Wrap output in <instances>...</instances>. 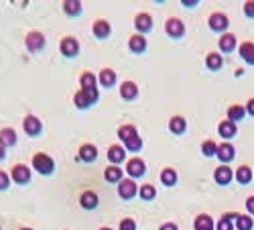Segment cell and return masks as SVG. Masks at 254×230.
Masks as SVG:
<instances>
[{
	"instance_id": "obj_18",
	"label": "cell",
	"mask_w": 254,
	"mask_h": 230,
	"mask_svg": "<svg viewBox=\"0 0 254 230\" xmlns=\"http://www.w3.org/2000/svg\"><path fill=\"white\" fill-rule=\"evenodd\" d=\"M128 47H130L132 53H145V51H146V39H145L143 35H138V33H136V35L130 37Z\"/></svg>"
},
{
	"instance_id": "obj_33",
	"label": "cell",
	"mask_w": 254,
	"mask_h": 230,
	"mask_svg": "<svg viewBox=\"0 0 254 230\" xmlns=\"http://www.w3.org/2000/svg\"><path fill=\"white\" fill-rule=\"evenodd\" d=\"M104 177H106L110 183H120V179H122V169L120 167H108L106 171H104Z\"/></svg>"
},
{
	"instance_id": "obj_14",
	"label": "cell",
	"mask_w": 254,
	"mask_h": 230,
	"mask_svg": "<svg viewBox=\"0 0 254 230\" xmlns=\"http://www.w3.org/2000/svg\"><path fill=\"white\" fill-rule=\"evenodd\" d=\"M232 169L230 167H226V165H222V167H218L216 171H214V179H216V183H220V186H228L230 183V179H232Z\"/></svg>"
},
{
	"instance_id": "obj_6",
	"label": "cell",
	"mask_w": 254,
	"mask_h": 230,
	"mask_svg": "<svg viewBox=\"0 0 254 230\" xmlns=\"http://www.w3.org/2000/svg\"><path fill=\"white\" fill-rule=\"evenodd\" d=\"M136 193H138V188H136V183L132 179H124V181L118 183V195L122 200H130Z\"/></svg>"
},
{
	"instance_id": "obj_38",
	"label": "cell",
	"mask_w": 254,
	"mask_h": 230,
	"mask_svg": "<svg viewBox=\"0 0 254 230\" xmlns=\"http://www.w3.org/2000/svg\"><path fill=\"white\" fill-rule=\"evenodd\" d=\"M138 193H141V198H143V200H153L157 192H155L153 186H148V183H146V186L141 188V192H138Z\"/></svg>"
},
{
	"instance_id": "obj_16",
	"label": "cell",
	"mask_w": 254,
	"mask_h": 230,
	"mask_svg": "<svg viewBox=\"0 0 254 230\" xmlns=\"http://www.w3.org/2000/svg\"><path fill=\"white\" fill-rule=\"evenodd\" d=\"M79 204H82V208H86V210H94L98 206V193L84 192L82 195H79Z\"/></svg>"
},
{
	"instance_id": "obj_36",
	"label": "cell",
	"mask_w": 254,
	"mask_h": 230,
	"mask_svg": "<svg viewBox=\"0 0 254 230\" xmlns=\"http://www.w3.org/2000/svg\"><path fill=\"white\" fill-rule=\"evenodd\" d=\"M252 226H254V222H252L250 216L236 214V228H238V230H250Z\"/></svg>"
},
{
	"instance_id": "obj_11",
	"label": "cell",
	"mask_w": 254,
	"mask_h": 230,
	"mask_svg": "<svg viewBox=\"0 0 254 230\" xmlns=\"http://www.w3.org/2000/svg\"><path fill=\"white\" fill-rule=\"evenodd\" d=\"M13 179L15 183H20V186H25V183L31 181V171L27 165H15L13 167Z\"/></svg>"
},
{
	"instance_id": "obj_46",
	"label": "cell",
	"mask_w": 254,
	"mask_h": 230,
	"mask_svg": "<svg viewBox=\"0 0 254 230\" xmlns=\"http://www.w3.org/2000/svg\"><path fill=\"white\" fill-rule=\"evenodd\" d=\"M6 157V151H4V147H0V161H2Z\"/></svg>"
},
{
	"instance_id": "obj_41",
	"label": "cell",
	"mask_w": 254,
	"mask_h": 230,
	"mask_svg": "<svg viewBox=\"0 0 254 230\" xmlns=\"http://www.w3.org/2000/svg\"><path fill=\"white\" fill-rule=\"evenodd\" d=\"M8 183H10L8 175L4 173V171H0V190H6V188H8Z\"/></svg>"
},
{
	"instance_id": "obj_26",
	"label": "cell",
	"mask_w": 254,
	"mask_h": 230,
	"mask_svg": "<svg viewBox=\"0 0 254 230\" xmlns=\"http://www.w3.org/2000/svg\"><path fill=\"white\" fill-rule=\"evenodd\" d=\"M205 65H207V70H222V65H224V59H222V55L220 53H210L205 57Z\"/></svg>"
},
{
	"instance_id": "obj_43",
	"label": "cell",
	"mask_w": 254,
	"mask_h": 230,
	"mask_svg": "<svg viewBox=\"0 0 254 230\" xmlns=\"http://www.w3.org/2000/svg\"><path fill=\"white\" fill-rule=\"evenodd\" d=\"M159 230H179V228H177V224H173V222H167V224H163V226H161Z\"/></svg>"
},
{
	"instance_id": "obj_4",
	"label": "cell",
	"mask_w": 254,
	"mask_h": 230,
	"mask_svg": "<svg viewBox=\"0 0 254 230\" xmlns=\"http://www.w3.org/2000/svg\"><path fill=\"white\" fill-rule=\"evenodd\" d=\"M134 27L138 31V35H145V33H148L153 29V19L148 13H138L136 19H134Z\"/></svg>"
},
{
	"instance_id": "obj_31",
	"label": "cell",
	"mask_w": 254,
	"mask_h": 230,
	"mask_svg": "<svg viewBox=\"0 0 254 230\" xmlns=\"http://www.w3.org/2000/svg\"><path fill=\"white\" fill-rule=\"evenodd\" d=\"M195 230H214V220L207 214H200L195 218Z\"/></svg>"
},
{
	"instance_id": "obj_42",
	"label": "cell",
	"mask_w": 254,
	"mask_h": 230,
	"mask_svg": "<svg viewBox=\"0 0 254 230\" xmlns=\"http://www.w3.org/2000/svg\"><path fill=\"white\" fill-rule=\"evenodd\" d=\"M246 210H248L250 214H254V195H250V198L246 200Z\"/></svg>"
},
{
	"instance_id": "obj_7",
	"label": "cell",
	"mask_w": 254,
	"mask_h": 230,
	"mask_svg": "<svg viewBox=\"0 0 254 230\" xmlns=\"http://www.w3.org/2000/svg\"><path fill=\"white\" fill-rule=\"evenodd\" d=\"M126 171H128V175L130 177H143L145 175V171H146V165H145V161L143 159H130L128 163H126Z\"/></svg>"
},
{
	"instance_id": "obj_44",
	"label": "cell",
	"mask_w": 254,
	"mask_h": 230,
	"mask_svg": "<svg viewBox=\"0 0 254 230\" xmlns=\"http://www.w3.org/2000/svg\"><path fill=\"white\" fill-rule=\"evenodd\" d=\"M246 112L250 114V116H254V98L248 100V106H246Z\"/></svg>"
},
{
	"instance_id": "obj_24",
	"label": "cell",
	"mask_w": 254,
	"mask_h": 230,
	"mask_svg": "<svg viewBox=\"0 0 254 230\" xmlns=\"http://www.w3.org/2000/svg\"><path fill=\"white\" fill-rule=\"evenodd\" d=\"M98 157V149L94 145H82L79 149V159L86 161V163H91V161H96Z\"/></svg>"
},
{
	"instance_id": "obj_10",
	"label": "cell",
	"mask_w": 254,
	"mask_h": 230,
	"mask_svg": "<svg viewBox=\"0 0 254 230\" xmlns=\"http://www.w3.org/2000/svg\"><path fill=\"white\" fill-rule=\"evenodd\" d=\"M98 100V96H94V94H88V92H84V90H79L77 94L73 96V102H75V106L77 108H90L94 102Z\"/></svg>"
},
{
	"instance_id": "obj_48",
	"label": "cell",
	"mask_w": 254,
	"mask_h": 230,
	"mask_svg": "<svg viewBox=\"0 0 254 230\" xmlns=\"http://www.w3.org/2000/svg\"><path fill=\"white\" fill-rule=\"evenodd\" d=\"M20 230H33V228H20Z\"/></svg>"
},
{
	"instance_id": "obj_17",
	"label": "cell",
	"mask_w": 254,
	"mask_h": 230,
	"mask_svg": "<svg viewBox=\"0 0 254 230\" xmlns=\"http://www.w3.org/2000/svg\"><path fill=\"white\" fill-rule=\"evenodd\" d=\"M238 51H240V57H242V59H244L248 65H254V43H252V41L242 43Z\"/></svg>"
},
{
	"instance_id": "obj_5",
	"label": "cell",
	"mask_w": 254,
	"mask_h": 230,
	"mask_svg": "<svg viewBox=\"0 0 254 230\" xmlns=\"http://www.w3.org/2000/svg\"><path fill=\"white\" fill-rule=\"evenodd\" d=\"M165 31H167L169 37L179 39V37H183V33H185V25H183L179 19H169L165 22Z\"/></svg>"
},
{
	"instance_id": "obj_8",
	"label": "cell",
	"mask_w": 254,
	"mask_h": 230,
	"mask_svg": "<svg viewBox=\"0 0 254 230\" xmlns=\"http://www.w3.org/2000/svg\"><path fill=\"white\" fill-rule=\"evenodd\" d=\"M210 29L212 31H216V33H222V31H226L228 29V25H230V20H228V17L226 15H222V13H214V15H210Z\"/></svg>"
},
{
	"instance_id": "obj_1",
	"label": "cell",
	"mask_w": 254,
	"mask_h": 230,
	"mask_svg": "<svg viewBox=\"0 0 254 230\" xmlns=\"http://www.w3.org/2000/svg\"><path fill=\"white\" fill-rule=\"evenodd\" d=\"M118 136L124 141L126 151H132V153H136V151H141V149H143L141 134L136 133V129H134L132 124H124V126H120V129H118Z\"/></svg>"
},
{
	"instance_id": "obj_47",
	"label": "cell",
	"mask_w": 254,
	"mask_h": 230,
	"mask_svg": "<svg viewBox=\"0 0 254 230\" xmlns=\"http://www.w3.org/2000/svg\"><path fill=\"white\" fill-rule=\"evenodd\" d=\"M100 230H112V228H106V226H104V228H100Z\"/></svg>"
},
{
	"instance_id": "obj_20",
	"label": "cell",
	"mask_w": 254,
	"mask_h": 230,
	"mask_svg": "<svg viewBox=\"0 0 254 230\" xmlns=\"http://www.w3.org/2000/svg\"><path fill=\"white\" fill-rule=\"evenodd\" d=\"M218 45H220V49H222L224 53H232L234 47H236V37L232 35V33H226V35L220 37Z\"/></svg>"
},
{
	"instance_id": "obj_21",
	"label": "cell",
	"mask_w": 254,
	"mask_h": 230,
	"mask_svg": "<svg viewBox=\"0 0 254 230\" xmlns=\"http://www.w3.org/2000/svg\"><path fill=\"white\" fill-rule=\"evenodd\" d=\"M218 133H220L222 139H234L236 136V124L230 122V120H224V122H220V126H218Z\"/></svg>"
},
{
	"instance_id": "obj_12",
	"label": "cell",
	"mask_w": 254,
	"mask_h": 230,
	"mask_svg": "<svg viewBox=\"0 0 254 230\" xmlns=\"http://www.w3.org/2000/svg\"><path fill=\"white\" fill-rule=\"evenodd\" d=\"M61 53L65 57H75L79 53V43L73 39V37H65L61 41Z\"/></svg>"
},
{
	"instance_id": "obj_22",
	"label": "cell",
	"mask_w": 254,
	"mask_h": 230,
	"mask_svg": "<svg viewBox=\"0 0 254 230\" xmlns=\"http://www.w3.org/2000/svg\"><path fill=\"white\" fill-rule=\"evenodd\" d=\"M120 96H122L124 100H134V98L138 96V86H136L134 82H124V84L120 86Z\"/></svg>"
},
{
	"instance_id": "obj_32",
	"label": "cell",
	"mask_w": 254,
	"mask_h": 230,
	"mask_svg": "<svg viewBox=\"0 0 254 230\" xmlns=\"http://www.w3.org/2000/svg\"><path fill=\"white\" fill-rule=\"evenodd\" d=\"M63 10L69 15V17H77L82 13V2H77V0H65L63 2Z\"/></svg>"
},
{
	"instance_id": "obj_37",
	"label": "cell",
	"mask_w": 254,
	"mask_h": 230,
	"mask_svg": "<svg viewBox=\"0 0 254 230\" xmlns=\"http://www.w3.org/2000/svg\"><path fill=\"white\" fill-rule=\"evenodd\" d=\"M201 153H203L205 157H214V155L218 153V145H216L214 141H205V143L201 145Z\"/></svg>"
},
{
	"instance_id": "obj_45",
	"label": "cell",
	"mask_w": 254,
	"mask_h": 230,
	"mask_svg": "<svg viewBox=\"0 0 254 230\" xmlns=\"http://www.w3.org/2000/svg\"><path fill=\"white\" fill-rule=\"evenodd\" d=\"M183 4H185V6H195V4H198V0H191V2H187V0H183Z\"/></svg>"
},
{
	"instance_id": "obj_23",
	"label": "cell",
	"mask_w": 254,
	"mask_h": 230,
	"mask_svg": "<svg viewBox=\"0 0 254 230\" xmlns=\"http://www.w3.org/2000/svg\"><path fill=\"white\" fill-rule=\"evenodd\" d=\"M185 129H187V122H185V118H183V116H173L169 120V131L173 134H183V133H185Z\"/></svg>"
},
{
	"instance_id": "obj_30",
	"label": "cell",
	"mask_w": 254,
	"mask_h": 230,
	"mask_svg": "<svg viewBox=\"0 0 254 230\" xmlns=\"http://www.w3.org/2000/svg\"><path fill=\"white\" fill-rule=\"evenodd\" d=\"M100 84L104 86V88H112L114 84H116V74H114V70H102V74H100Z\"/></svg>"
},
{
	"instance_id": "obj_3",
	"label": "cell",
	"mask_w": 254,
	"mask_h": 230,
	"mask_svg": "<svg viewBox=\"0 0 254 230\" xmlns=\"http://www.w3.org/2000/svg\"><path fill=\"white\" fill-rule=\"evenodd\" d=\"M25 43H27L29 51L37 53V51H41L45 47V35H43V33H39V31H31L27 35V39H25Z\"/></svg>"
},
{
	"instance_id": "obj_15",
	"label": "cell",
	"mask_w": 254,
	"mask_h": 230,
	"mask_svg": "<svg viewBox=\"0 0 254 230\" xmlns=\"http://www.w3.org/2000/svg\"><path fill=\"white\" fill-rule=\"evenodd\" d=\"M22 129L27 131V134H31V136H37V134L41 133V129H43V124H41V120H39V118H35V116H27V118H25V122H22Z\"/></svg>"
},
{
	"instance_id": "obj_13",
	"label": "cell",
	"mask_w": 254,
	"mask_h": 230,
	"mask_svg": "<svg viewBox=\"0 0 254 230\" xmlns=\"http://www.w3.org/2000/svg\"><path fill=\"white\" fill-rule=\"evenodd\" d=\"M234 155H236V151H234V147L230 143H222L220 147H218V153H216V157L220 159L222 163H230V161L234 159Z\"/></svg>"
},
{
	"instance_id": "obj_34",
	"label": "cell",
	"mask_w": 254,
	"mask_h": 230,
	"mask_svg": "<svg viewBox=\"0 0 254 230\" xmlns=\"http://www.w3.org/2000/svg\"><path fill=\"white\" fill-rule=\"evenodd\" d=\"M161 181H163L167 188L175 186V183H177V173L171 167H167V169H163V173H161Z\"/></svg>"
},
{
	"instance_id": "obj_27",
	"label": "cell",
	"mask_w": 254,
	"mask_h": 230,
	"mask_svg": "<svg viewBox=\"0 0 254 230\" xmlns=\"http://www.w3.org/2000/svg\"><path fill=\"white\" fill-rule=\"evenodd\" d=\"M244 114H246V108H244V106L234 104V106H230V108H228V120L236 124L238 120L244 118Z\"/></svg>"
},
{
	"instance_id": "obj_29",
	"label": "cell",
	"mask_w": 254,
	"mask_h": 230,
	"mask_svg": "<svg viewBox=\"0 0 254 230\" xmlns=\"http://www.w3.org/2000/svg\"><path fill=\"white\" fill-rule=\"evenodd\" d=\"M254 177V173H252V169L250 167H246V165H242V167H238L236 169V179H238V183H242V186H246V183H250V179Z\"/></svg>"
},
{
	"instance_id": "obj_40",
	"label": "cell",
	"mask_w": 254,
	"mask_h": 230,
	"mask_svg": "<svg viewBox=\"0 0 254 230\" xmlns=\"http://www.w3.org/2000/svg\"><path fill=\"white\" fill-rule=\"evenodd\" d=\"M244 15L248 19H254V2L250 0V2H244Z\"/></svg>"
},
{
	"instance_id": "obj_35",
	"label": "cell",
	"mask_w": 254,
	"mask_h": 230,
	"mask_svg": "<svg viewBox=\"0 0 254 230\" xmlns=\"http://www.w3.org/2000/svg\"><path fill=\"white\" fill-rule=\"evenodd\" d=\"M232 220H236V214H224L220 220H218L216 230H234L232 228Z\"/></svg>"
},
{
	"instance_id": "obj_25",
	"label": "cell",
	"mask_w": 254,
	"mask_h": 230,
	"mask_svg": "<svg viewBox=\"0 0 254 230\" xmlns=\"http://www.w3.org/2000/svg\"><path fill=\"white\" fill-rule=\"evenodd\" d=\"M17 143V133L13 129H2L0 131V147H13Z\"/></svg>"
},
{
	"instance_id": "obj_2",
	"label": "cell",
	"mask_w": 254,
	"mask_h": 230,
	"mask_svg": "<svg viewBox=\"0 0 254 230\" xmlns=\"http://www.w3.org/2000/svg\"><path fill=\"white\" fill-rule=\"evenodd\" d=\"M33 167L39 171V173L43 175H51L53 173V169H55V163H53V159L49 155H45V153H37L33 157Z\"/></svg>"
},
{
	"instance_id": "obj_39",
	"label": "cell",
	"mask_w": 254,
	"mask_h": 230,
	"mask_svg": "<svg viewBox=\"0 0 254 230\" xmlns=\"http://www.w3.org/2000/svg\"><path fill=\"white\" fill-rule=\"evenodd\" d=\"M120 230H136L134 220H130V218H124V220L120 222Z\"/></svg>"
},
{
	"instance_id": "obj_19",
	"label": "cell",
	"mask_w": 254,
	"mask_h": 230,
	"mask_svg": "<svg viewBox=\"0 0 254 230\" xmlns=\"http://www.w3.org/2000/svg\"><path fill=\"white\" fill-rule=\"evenodd\" d=\"M110 22L108 20H104V19H100V20H96L94 22V35L98 37V39H106V37H110Z\"/></svg>"
},
{
	"instance_id": "obj_28",
	"label": "cell",
	"mask_w": 254,
	"mask_h": 230,
	"mask_svg": "<svg viewBox=\"0 0 254 230\" xmlns=\"http://www.w3.org/2000/svg\"><path fill=\"white\" fill-rule=\"evenodd\" d=\"M124 155H126V151L120 145H112L108 149V159L112 161V163H120V161H124Z\"/></svg>"
},
{
	"instance_id": "obj_9",
	"label": "cell",
	"mask_w": 254,
	"mask_h": 230,
	"mask_svg": "<svg viewBox=\"0 0 254 230\" xmlns=\"http://www.w3.org/2000/svg\"><path fill=\"white\" fill-rule=\"evenodd\" d=\"M79 84H82V90L88 92V94H94L98 96V88H96V76L91 72H86L82 74V77H79Z\"/></svg>"
}]
</instances>
